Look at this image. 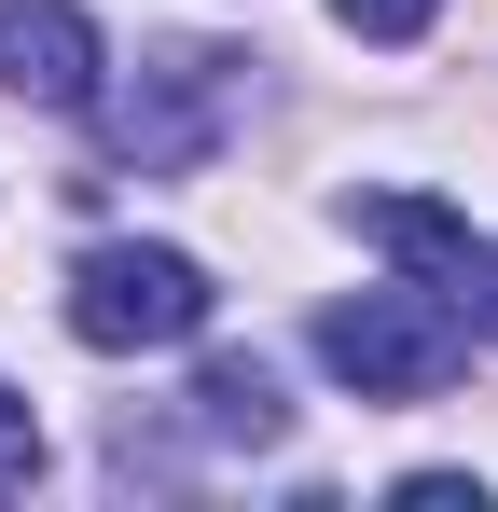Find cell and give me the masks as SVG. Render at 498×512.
Wrapping results in <instances>:
<instances>
[{
  "label": "cell",
  "instance_id": "6da1fadb",
  "mask_svg": "<svg viewBox=\"0 0 498 512\" xmlns=\"http://www.w3.org/2000/svg\"><path fill=\"white\" fill-rule=\"evenodd\" d=\"M319 360L360 388V402H429V388L471 360V305H457V291H360V305H319Z\"/></svg>",
  "mask_w": 498,
  "mask_h": 512
},
{
  "label": "cell",
  "instance_id": "7a4b0ae2",
  "mask_svg": "<svg viewBox=\"0 0 498 512\" xmlns=\"http://www.w3.org/2000/svg\"><path fill=\"white\" fill-rule=\"evenodd\" d=\"M222 125H236V56H222V42H166L153 70L111 97V153H125L139 180L208 167V153H222Z\"/></svg>",
  "mask_w": 498,
  "mask_h": 512
},
{
  "label": "cell",
  "instance_id": "3957f363",
  "mask_svg": "<svg viewBox=\"0 0 498 512\" xmlns=\"http://www.w3.org/2000/svg\"><path fill=\"white\" fill-rule=\"evenodd\" d=\"M70 333L111 346V360H125V346L208 333V263L194 250H139V236H125V250H83L70 263Z\"/></svg>",
  "mask_w": 498,
  "mask_h": 512
},
{
  "label": "cell",
  "instance_id": "277c9868",
  "mask_svg": "<svg viewBox=\"0 0 498 512\" xmlns=\"http://www.w3.org/2000/svg\"><path fill=\"white\" fill-rule=\"evenodd\" d=\"M0 84L28 111H83L97 97V14L83 0H0Z\"/></svg>",
  "mask_w": 498,
  "mask_h": 512
},
{
  "label": "cell",
  "instance_id": "5b68a950",
  "mask_svg": "<svg viewBox=\"0 0 498 512\" xmlns=\"http://www.w3.org/2000/svg\"><path fill=\"white\" fill-rule=\"evenodd\" d=\"M360 236H374V250H402L415 277H429V291H457V305L485 291V250H471V222H457V208H429V194H374V208H360Z\"/></svg>",
  "mask_w": 498,
  "mask_h": 512
},
{
  "label": "cell",
  "instance_id": "8992f818",
  "mask_svg": "<svg viewBox=\"0 0 498 512\" xmlns=\"http://www.w3.org/2000/svg\"><path fill=\"white\" fill-rule=\"evenodd\" d=\"M194 429L263 457V443L291 429V402H277V374H263V360H208V374H194Z\"/></svg>",
  "mask_w": 498,
  "mask_h": 512
},
{
  "label": "cell",
  "instance_id": "52a82bcc",
  "mask_svg": "<svg viewBox=\"0 0 498 512\" xmlns=\"http://www.w3.org/2000/svg\"><path fill=\"white\" fill-rule=\"evenodd\" d=\"M28 485H42V416L0 388V499H28Z\"/></svg>",
  "mask_w": 498,
  "mask_h": 512
},
{
  "label": "cell",
  "instance_id": "ba28073f",
  "mask_svg": "<svg viewBox=\"0 0 498 512\" xmlns=\"http://www.w3.org/2000/svg\"><path fill=\"white\" fill-rule=\"evenodd\" d=\"M332 14H346V42H415L443 0H332Z\"/></svg>",
  "mask_w": 498,
  "mask_h": 512
},
{
  "label": "cell",
  "instance_id": "9c48e42d",
  "mask_svg": "<svg viewBox=\"0 0 498 512\" xmlns=\"http://www.w3.org/2000/svg\"><path fill=\"white\" fill-rule=\"evenodd\" d=\"M402 499L415 512H485V485H471V471H402Z\"/></svg>",
  "mask_w": 498,
  "mask_h": 512
},
{
  "label": "cell",
  "instance_id": "30bf717a",
  "mask_svg": "<svg viewBox=\"0 0 498 512\" xmlns=\"http://www.w3.org/2000/svg\"><path fill=\"white\" fill-rule=\"evenodd\" d=\"M471 333H498V250H485V291H471Z\"/></svg>",
  "mask_w": 498,
  "mask_h": 512
}]
</instances>
